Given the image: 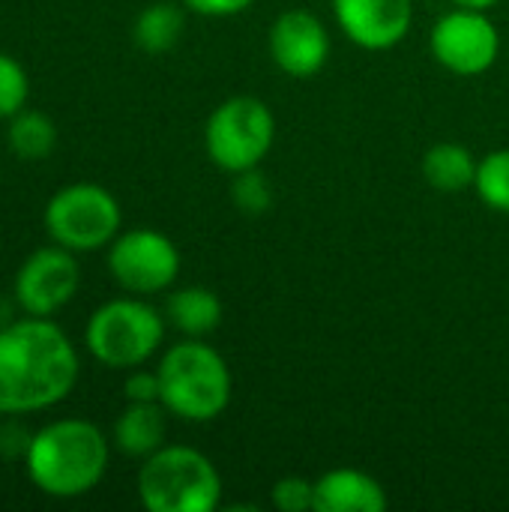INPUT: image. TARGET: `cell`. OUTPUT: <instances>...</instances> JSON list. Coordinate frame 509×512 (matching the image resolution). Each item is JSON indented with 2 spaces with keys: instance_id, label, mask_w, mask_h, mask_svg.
Returning a JSON list of instances; mask_svg holds the SVG:
<instances>
[{
  "instance_id": "cell-9",
  "label": "cell",
  "mask_w": 509,
  "mask_h": 512,
  "mask_svg": "<svg viewBox=\"0 0 509 512\" xmlns=\"http://www.w3.org/2000/svg\"><path fill=\"white\" fill-rule=\"evenodd\" d=\"M429 48L447 72L471 78L495 66L501 54V33L483 9L456 6L432 27Z\"/></svg>"
},
{
  "instance_id": "cell-26",
  "label": "cell",
  "mask_w": 509,
  "mask_h": 512,
  "mask_svg": "<svg viewBox=\"0 0 509 512\" xmlns=\"http://www.w3.org/2000/svg\"><path fill=\"white\" fill-rule=\"evenodd\" d=\"M453 6H462V9H489V6H495V3H501V0H450Z\"/></svg>"
},
{
  "instance_id": "cell-8",
  "label": "cell",
  "mask_w": 509,
  "mask_h": 512,
  "mask_svg": "<svg viewBox=\"0 0 509 512\" xmlns=\"http://www.w3.org/2000/svg\"><path fill=\"white\" fill-rule=\"evenodd\" d=\"M108 273L129 294H162L180 276V249L156 228H129L108 246Z\"/></svg>"
},
{
  "instance_id": "cell-16",
  "label": "cell",
  "mask_w": 509,
  "mask_h": 512,
  "mask_svg": "<svg viewBox=\"0 0 509 512\" xmlns=\"http://www.w3.org/2000/svg\"><path fill=\"white\" fill-rule=\"evenodd\" d=\"M477 159L465 144L456 141H444L426 150L423 156V177L429 186L441 189V192H462L468 186H474L477 177Z\"/></svg>"
},
{
  "instance_id": "cell-2",
  "label": "cell",
  "mask_w": 509,
  "mask_h": 512,
  "mask_svg": "<svg viewBox=\"0 0 509 512\" xmlns=\"http://www.w3.org/2000/svg\"><path fill=\"white\" fill-rule=\"evenodd\" d=\"M111 459L105 432L81 417H63L33 432L24 453V471L33 489L48 498L72 501L93 492Z\"/></svg>"
},
{
  "instance_id": "cell-20",
  "label": "cell",
  "mask_w": 509,
  "mask_h": 512,
  "mask_svg": "<svg viewBox=\"0 0 509 512\" xmlns=\"http://www.w3.org/2000/svg\"><path fill=\"white\" fill-rule=\"evenodd\" d=\"M27 96H30V78L24 66L12 54L0 51V120L18 114L27 105Z\"/></svg>"
},
{
  "instance_id": "cell-7",
  "label": "cell",
  "mask_w": 509,
  "mask_h": 512,
  "mask_svg": "<svg viewBox=\"0 0 509 512\" xmlns=\"http://www.w3.org/2000/svg\"><path fill=\"white\" fill-rule=\"evenodd\" d=\"M48 237L69 252H96L120 234L123 210L117 198L96 183H69L45 204Z\"/></svg>"
},
{
  "instance_id": "cell-10",
  "label": "cell",
  "mask_w": 509,
  "mask_h": 512,
  "mask_svg": "<svg viewBox=\"0 0 509 512\" xmlns=\"http://www.w3.org/2000/svg\"><path fill=\"white\" fill-rule=\"evenodd\" d=\"M81 285V267L75 261V252L63 246H42L33 249L15 279H12V297L27 315L51 318L57 309H63Z\"/></svg>"
},
{
  "instance_id": "cell-3",
  "label": "cell",
  "mask_w": 509,
  "mask_h": 512,
  "mask_svg": "<svg viewBox=\"0 0 509 512\" xmlns=\"http://www.w3.org/2000/svg\"><path fill=\"white\" fill-rule=\"evenodd\" d=\"M162 405L186 423H210L231 405L234 378L225 357L201 339L171 345L159 360Z\"/></svg>"
},
{
  "instance_id": "cell-19",
  "label": "cell",
  "mask_w": 509,
  "mask_h": 512,
  "mask_svg": "<svg viewBox=\"0 0 509 512\" xmlns=\"http://www.w3.org/2000/svg\"><path fill=\"white\" fill-rule=\"evenodd\" d=\"M474 189L489 210L509 213V150H492L480 159Z\"/></svg>"
},
{
  "instance_id": "cell-24",
  "label": "cell",
  "mask_w": 509,
  "mask_h": 512,
  "mask_svg": "<svg viewBox=\"0 0 509 512\" xmlns=\"http://www.w3.org/2000/svg\"><path fill=\"white\" fill-rule=\"evenodd\" d=\"M252 3L255 0H183L186 9H192L198 15H207V18H231V15H240Z\"/></svg>"
},
{
  "instance_id": "cell-12",
  "label": "cell",
  "mask_w": 509,
  "mask_h": 512,
  "mask_svg": "<svg viewBox=\"0 0 509 512\" xmlns=\"http://www.w3.org/2000/svg\"><path fill=\"white\" fill-rule=\"evenodd\" d=\"M333 12L342 33L366 51L399 45L414 24V0H333Z\"/></svg>"
},
{
  "instance_id": "cell-14",
  "label": "cell",
  "mask_w": 509,
  "mask_h": 512,
  "mask_svg": "<svg viewBox=\"0 0 509 512\" xmlns=\"http://www.w3.org/2000/svg\"><path fill=\"white\" fill-rule=\"evenodd\" d=\"M168 408L162 402H129L114 420V447L129 459H147L165 447Z\"/></svg>"
},
{
  "instance_id": "cell-4",
  "label": "cell",
  "mask_w": 509,
  "mask_h": 512,
  "mask_svg": "<svg viewBox=\"0 0 509 512\" xmlns=\"http://www.w3.org/2000/svg\"><path fill=\"white\" fill-rule=\"evenodd\" d=\"M138 501L150 512H213L222 501V477L201 450L165 444L138 471Z\"/></svg>"
},
{
  "instance_id": "cell-5",
  "label": "cell",
  "mask_w": 509,
  "mask_h": 512,
  "mask_svg": "<svg viewBox=\"0 0 509 512\" xmlns=\"http://www.w3.org/2000/svg\"><path fill=\"white\" fill-rule=\"evenodd\" d=\"M165 339V315L135 297H117L102 303L87 327L84 345L90 357L108 369L144 366Z\"/></svg>"
},
{
  "instance_id": "cell-22",
  "label": "cell",
  "mask_w": 509,
  "mask_h": 512,
  "mask_svg": "<svg viewBox=\"0 0 509 512\" xmlns=\"http://www.w3.org/2000/svg\"><path fill=\"white\" fill-rule=\"evenodd\" d=\"M273 504L282 512L315 510V483L306 477H282L273 486Z\"/></svg>"
},
{
  "instance_id": "cell-13",
  "label": "cell",
  "mask_w": 509,
  "mask_h": 512,
  "mask_svg": "<svg viewBox=\"0 0 509 512\" xmlns=\"http://www.w3.org/2000/svg\"><path fill=\"white\" fill-rule=\"evenodd\" d=\"M387 510L384 486L357 468H333L315 480V512H381Z\"/></svg>"
},
{
  "instance_id": "cell-18",
  "label": "cell",
  "mask_w": 509,
  "mask_h": 512,
  "mask_svg": "<svg viewBox=\"0 0 509 512\" xmlns=\"http://www.w3.org/2000/svg\"><path fill=\"white\" fill-rule=\"evenodd\" d=\"M6 144L24 162L48 159L54 153V147H57V126H54V120L48 114L21 108L18 114L9 117Z\"/></svg>"
},
{
  "instance_id": "cell-11",
  "label": "cell",
  "mask_w": 509,
  "mask_h": 512,
  "mask_svg": "<svg viewBox=\"0 0 509 512\" xmlns=\"http://www.w3.org/2000/svg\"><path fill=\"white\" fill-rule=\"evenodd\" d=\"M273 63L291 78H312L330 60V33L312 12H282L267 36Z\"/></svg>"
},
{
  "instance_id": "cell-15",
  "label": "cell",
  "mask_w": 509,
  "mask_h": 512,
  "mask_svg": "<svg viewBox=\"0 0 509 512\" xmlns=\"http://www.w3.org/2000/svg\"><path fill=\"white\" fill-rule=\"evenodd\" d=\"M165 321L189 339H204L222 324V300L204 285L177 288L165 300Z\"/></svg>"
},
{
  "instance_id": "cell-1",
  "label": "cell",
  "mask_w": 509,
  "mask_h": 512,
  "mask_svg": "<svg viewBox=\"0 0 509 512\" xmlns=\"http://www.w3.org/2000/svg\"><path fill=\"white\" fill-rule=\"evenodd\" d=\"M78 372V351L54 321L27 315L0 327V417L60 405L75 390Z\"/></svg>"
},
{
  "instance_id": "cell-17",
  "label": "cell",
  "mask_w": 509,
  "mask_h": 512,
  "mask_svg": "<svg viewBox=\"0 0 509 512\" xmlns=\"http://www.w3.org/2000/svg\"><path fill=\"white\" fill-rule=\"evenodd\" d=\"M183 30H186L183 9L177 3L159 0L138 12V18L132 24V39L147 54H165L180 42Z\"/></svg>"
},
{
  "instance_id": "cell-25",
  "label": "cell",
  "mask_w": 509,
  "mask_h": 512,
  "mask_svg": "<svg viewBox=\"0 0 509 512\" xmlns=\"http://www.w3.org/2000/svg\"><path fill=\"white\" fill-rule=\"evenodd\" d=\"M30 432H24L21 426H15V423H3L0 426V456L3 459H12V456H21L24 459V453H27V447H30Z\"/></svg>"
},
{
  "instance_id": "cell-21",
  "label": "cell",
  "mask_w": 509,
  "mask_h": 512,
  "mask_svg": "<svg viewBox=\"0 0 509 512\" xmlns=\"http://www.w3.org/2000/svg\"><path fill=\"white\" fill-rule=\"evenodd\" d=\"M231 198L243 213H264L273 204V189H270V180L258 168H249V171L234 174Z\"/></svg>"
},
{
  "instance_id": "cell-23",
  "label": "cell",
  "mask_w": 509,
  "mask_h": 512,
  "mask_svg": "<svg viewBox=\"0 0 509 512\" xmlns=\"http://www.w3.org/2000/svg\"><path fill=\"white\" fill-rule=\"evenodd\" d=\"M126 402H159L162 399V384H159V372H147V369H132L126 375L123 384Z\"/></svg>"
},
{
  "instance_id": "cell-6",
  "label": "cell",
  "mask_w": 509,
  "mask_h": 512,
  "mask_svg": "<svg viewBox=\"0 0 509 512\" xmlns=\"http://www.w3.org/2000/svg\"><path fill=\"white\" fill-rule=\"evenodd\" d=\"M276 141V117L258 96H231L219 102L204 126V147L213 165L228 174L258 168Z\"/></svg>"
}]
</instances>
